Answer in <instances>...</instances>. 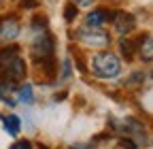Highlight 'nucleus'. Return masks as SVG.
<instances>
[{"label":"nucleus","mask_w":153,"mask_h":149,"mask_svg":"<svg viewBox=\"0 0 153 149\" xmlns=\"http://www.w3.org/2000/svg\"><path fill=\"white\" fill-rule=\"evenodd\" d=\"M26 74V64L17 55V47L0 49V85L15 87L17 81H22Z\"/></svg>","instance_id":"nucleus-1"},{"label":"nucleus","mask_w":153,"mask_h":149,"mask_svg":"<svg viewBox=\"0 0 153 149\" xmlns=\"http://www.w3.org/2000/svg\"><path fill=\"white\" fill-rule=\"evenodd\" d=\"M94 72L102 79H115L121 72V62L117 55H113L111 51H102L94 58Z\"/></svg>","instance_id":"nucleus-2"},{"label":"nucleus","mask_w":153,"mask_h":149,"mask_svg":"<svg viewBox=\"0 0 153 149\" xmlns=\"http://www.w3.org/2000/svg\"><path fill=\"white\" fill-rule=\"evenodd\" d=\"M32 55H34V60L53 55V36L49 34L47 28L34 30V36H32Z\"/></svg>","instance_id":"nucleus-3"},{"label":"nucleus","mask_w":153,"mask_h":149,"mask_svg":"<svg viewBox=\"0 0 153 149\" xmlns=\"http://www.w3.org/2000/svg\"><path fill=\"white\" fill-rule=\"evenodd\" d=\"M19 34V22L15 15L0 17V43H11Z\"/></svg>","instance_id":"nucleus-4"},{"label":"nucleus","mask_w":153,"mask_h":149,"mask_svg":"<svg viewBox=\"0 0 153 149\" xmlns=\"http://www.w3.org/2000/svg\"><path fill=\"white\" fill-rule=\"evenodd\" d=\"M79 39L85 43V45H91V47H106L108 45V34L104 30H89V28H83L79 32Z\"/></svg>","instance_id":"nucleus-5"},{"label":"nucleus","mask_w":153,"mask_h":149,"mask_svg":"<svg viewBox=\"0 0 153 149\" xmlns=\"http://www.w3.org/2000/svg\"><path fill=\"white\" fill-rule=\"evenodd\" d=\"M113 22H115V30H117L121 36L130 34L134 28H136V19H134V15L126 13V11H119L113 15Z\"/></svg>","instance_id":"nucleus-6"},{"label":"nucleus","mask_w":153,"mask_h":149,"mask_svg":"<svg viewBox=\"0 0 153 149\" xmlns=\"http://www.w3.org/2000/svg\"><path fill=\"white\" fill-rule=\"evenodd\" d=\"M111 17H113V15L106 13V11H102V9L91 11V13L87 15V19H85V28H89V30H102L104 22L111 19Z\"/></svg>","instance_id":"nucleus-7"},{"label":"nucleus","mask_w":153,"mask_h":149,"mask_svg":"<svg viewBox=\"0 0 153 149\" xmlns=\"http://www.w3.org/2000/svg\"><path fill=\"white\" fill-rule=\"evenodd\" d=\"M136 49L143 62H151L153 60V41H151V34H145L136 41Z\"/></svg>","instance_id":"nucleus-8"},{"label":"nucleus","mask_w":153,"mask_h":149,"mask_svg":"<svg viewBox=\"0 0 153 149\" xmlns=\"http://www.w3.org/2000/svg\"><path fill=\"white\" fill-rule=\"evenodd\" d=\"M0 119H2L4 130H7L9 134H13V136L19 134V117H15V115H2Z\"/></svg>","instance_id":"nucleus-9"},{"label":"nucleus","mask_w":153,"mask_h":149,"mask_svg":"<svg viewBox=\"0 0 153 149\" xmlns=\"http://www.w3.org/2000/svg\"><path fill=\"white\" fill-rule=\"evenodd\" d=\"M119 49H121V53H123L126 60H132L134 58V51H136V43H134V41H121Z\"/></svg>","instance_id":"nucleus-10"},{"label":"nucleus","mask_w":153,"mask_h":149,"mask_svg":"<svg viewBox=\"0 0 153 149\" xmlns=\"http://www.w3.org/2000/svg\"><path fill=\"white\" fill-rule=\"evenodd\" d=\"M17 94H19V100H22V102L30 104V102H32V85H30V83L22 85V87H19V92H17Z\"/></svg>","instance_id":"nucleus-11"},{"label":"nucleus","mask_w":153,"mask_h":149,"mask_svg":"<svg viewBox=\"0 0 153 149\" xmlns=\"http://www.w3.org/2000/svg\"><path fill=\"white\" fill-rule=\"evenodd\" d=\"M74 17H76V7H74V4H66V9H64V19L70 24Z\"/></svg>","instance_id":"nucleus-12"},{"label":"nucleus","mask_w":153,"mask_h":149,"mask_svg":"<svg viewBox=\"0 0 153 149\" xmlns=\"http://www.w3.org/2000/svg\"><path fill=\"white\" fill-rule=\"evenodd\" d=\"M11 149H32V143L24 139V141H17L15 145H11Z\"/></svg>","instance_id":"nucleus-13"},{"label":"nucleus","mask_w":153,"mask_h":149,"mask_svg":"<svg viewBox=\"0 0 153 149\" xmlns=\"http://www.w3.org/2000/svg\"><path fill=\"white\" fill-rule=\"evenodd\" d=\"M68 77H70V60L66 58L62 64V79H68Z\"/></svg>","instance_id":"nucleus-14"},{"label":"nucleus","mask_w":153,"mask_h":149,"mask_svg":"<svg viewBox=\"0 0 153 149\" xmlns=\"http://www.w3.org/2000/svg\"><path fill=\"white\" fill-rule=\"evenodd\" d=\"M22 7L24 9H34V7H38V0H22Z\"/></svg>","instance_id":"nucleus-15"},{"label":"nucleus","mask_w":153,"mask_h":149,"mask_svg":"<svg viewBox=\"0 0 153 149\" xmlns=\"http://www.w3.org/2000/svg\"><path fill=\"white\" fill-rule=\"evenodd\" d=\"M38 149H49V147H47V145H43V143H41V145H38Z\"/></svg>","instance_id":"nucleus-16"}]
</instances>
